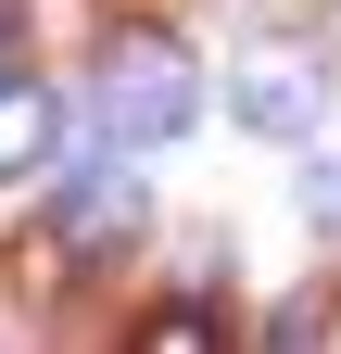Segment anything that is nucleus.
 <instances>
[{
	"label": "nucleus",
	"instance_id": "nucleus-1",
	"mask_svg": "<svg viewBox=\"0 0 341 354\" xmlns=\"http://www.w3.org/2000/svg\"><path fill=\"white\" fill-rule=\"evenodd\" d=\"M89 114H101V140L164 152V140L202 127V64H190L164 26H114L101 51H89Z\"/></svg>",
	"mask_w": 341,
	"mask_h": 354
},
{
	"label": "nucleus",
	"instance_id": "nucleus-2",
	"mask_svg": "<svg viewBox=\"0 0 341 354\" xmlns=\"http://www.w3.org/2000/svg\"><path fill=\"white\" fill-rule=\"evenodd\" d=\"M228 114L266 127V140H316L329 127V64L304 51V38H253V51L228 64Z\"/></svg>",
	"mask_w": 341,
	"mask_h": 354
},
{
	"label": "nucleus",
	"instance_id": "nucleus-3",
	"mask_svg": "<svg viewBox=\"0 0 341 354\" xmlns=\"http://www.w3.org/2000/svg\"><path fill=\"white\" fill-rule=\"evenodd\" d=\"M139 215H152V203H139V177L101 152V165H76V177H64V203H51V253H126V241H139Z\"/></svg>",
	"mask_w": 341,
	"mask_h": 354
},
{
	"label": "nucleus",
	"instance_id": "nucleus-4",
	"mask_svg": "<svg viewBox=\"0 0 341 354\" xmlns=\"http://www.w3.org/2000/svg\"><path fill=\"white\" fill-rule=\"evenodd\" d=\"M51 152H64V114H51V88L0 64V177H38Z\"/></svg>",
	"mask_w": 341,
	"mask_h": 354
},
{
	"label": "nucleus",
	"instance_id": "nucleus-5",
	"mask_svg": "<svg viewBox=\"0 0 341 354\" xmlns=\"http://www.w3.org/2000/svg\"><path fill=\"white\" fill-rule=\"evenodd\" d=\"M0 51H13V13H0Z\"/></svg>",
	"mask_w": 341,
	"mask_h": 354
}]
</instances>
